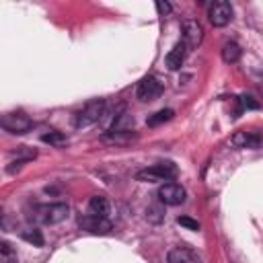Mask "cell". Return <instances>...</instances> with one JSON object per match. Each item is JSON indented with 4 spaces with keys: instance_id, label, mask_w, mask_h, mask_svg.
Masks as SVG:
<instances>
[{
    "instance_id": "obj_1",
    "label": "cell",
    "mask_w": 263,
    "mask_h": 263,
    "mask_svg": "<svg viewBox=\"0 0 263 263\" xmlns=\"http://www.w3.org/2000/svg\"><path fill=\"white\" fill-rule=\"evenodd\" d=\"M179 175V168L173 164V162H158V164H152V166H146L142 171L136 173V181H142V183H158V181H173L177 179Z\"/></svg>"
},
{
    "instance_id": "obj_2",
    "label": "cell",
    "mask_w": 263,
    "mask_h": 263,
    "mask_svg": "<svg viewBox=\"0 0 263 263\" xmlns=\"http://www.w3.org/2000/svg\"><path fill=\"white\" fill-rule=\"evenodd\" d=\"M68 216H70L68 203L58 201V203L37 205V208H35V216H31V218H35V220H39V222H43V224H60V222H64Z\"/></svg>"
},
{
    "instance_id": "obj_3",
    "label": "cell",
    "mask_w": 263,
    "mask_h": 263,
    "mask_svg": "<svg viewBox=\"0 0 263 263\" xmlns=\"http://www.w3.org/2000/svg\"><path fill=\"white\" fill-rule=\"evenodd\" d=\"M105 115V101L103 99H95L90 103H86L74 117V125L76 127H88L92 123H97L101 117Z\"/></svg>"
},
{
    "instance_id": "obj_4",
    "label": "cell",
    "mask_w": 263,
    "mask_h": 263,
    "mask_svg": "<svg viewBox=\"0 0 263 263\" xmlns=\"http://www.w3.org/2000/svg\"><path fill=\"white\" fill-rule=\"evenodd\" d=\"M2 127L8 134H27L33 127V121L23 111H10L2 115Z\"/></svg>"
},
{
    "instance_id": "obj_5",
    "label": "cell",
    "mask_w": 263,
    "mask_h": 263,
    "mask_svg": "<svg viewBox=\"0 0 263 263\" xmlns=\"http://www.w3.org/2000/svg\"><path fill=\"white\" fill-rule=\"evenodd\" d=\"M208 18L214 27H226L232 21V4L226 2V0H218V2L210 4Z\"/></svg>"
},
{
    "instance_id": "obj_6",
    "label": "cell",
    "mask_w": 263,
    "mask_h": 263,
    "mask_svg": "<svg viewBox=\"0 0 263 263\" xmlns=\"http://www.w3.org/2000/svg\"><path fill=\"white\" fill-rule=\"evenodd\" d=\"M78 226H80L84 232H90V234H109V232L113 230V224H111L107 218H103V216H95V214L80 216Z\"/></svg>"
},
{
    "instance_id": "obj_7",
    "label": "cell",
    "mask_w": 263,
    "mask_h": 263,
    "mask_svg": "<svg viewBox=\"0 0 263 263\" xmlns=\"http://www.w3.org/2000/svg\"><path fill=\"white\" fill-rule=\"evenodd\" d=\"M136 95H138L140 101L150 103V101H154V99H158L162 95V82L156 76H146V78L140 80Z\"/></svg>"
},
{
    "instance_id": "obj_8",
    "label": "cell",
    "mask_w": 263,
    "mask_h": 263,
    "mask_svg": "<svg viewBox=\"0 0 263 263\" xmlns=\"http://www.w3.org/2000/svg\"><path fill=\"white\" fill-rule=\"evenodd\" d=\"M185 197H187V191H185L179 183H173V181L164 183V185L158 189V199H160V203H164V205H179V203L185 201Z\"/></svg>"
},
{
    "instance_id": "obj_9",
    "label": "cell",
    "mask_w": 263,
    "mask_h": 263,
    "mask_svg": "<svg viewBox=\"0 0 263 263\" xmlns=\"http://www.w3.org/2000/svg\"><path fill=\"white\" fill-rule=\"evenodd\" d=\"M181 31H183V43L187 47H197L203 39V27L195 21V18H187L183 21L181 25Z\"/></svg>"
},
{
    "instance_id": "obj_10",
    "label": "cell",
    "mask_w": 263,
    "mask_h": 263,
    "mask_svg": "<svg viewBox=\"0 0 263 263\" xmlns=\"http://www.w3.org/2000/svg\"><path fill=\"white\" fill-rule=\"evenodd\" d=\"M166 263H201V259L193 249H189L185 245H179V247H173L168 251Z\"/></svg>"
},
{
    "instance_id": "obj_11",
    "label": "cell",
    "mask_w": 263,
    "mask_h": 263,
    "mask_svg": "<svg viewBox=\"0 0 263 263\" xmlns=\"http://www.w3.org/2000/svg\"><path fill=\"white\" fill-rule=\"evenodd\" d=\"M134 117L129 115V113H125V111H121V113H115V117H113V121H111V125H109V136H117V134H132V129H134Z\"/></svg>"
},
{
    "instance_id": "obj_12",
    "label": "cell",
    "mask_w": 263,
    "mask_h": 263,
    "mask_svg": "<svg viewBox=\"0 0 263 263\" xmlns=\"http://www.w3.org/2000/svg\"><path fill=\"white\" fill-rule=\"evenodd\" d=\"M185 55H187V45L183 43V41H177L175 45H173V49L166 53V58H164V64H166V68L168 70H179L181 66H183V62H185Z\"/></svg>"
},
{
    "instance_id": "obj_13",
    "label": "cell",
    "mask_w": 263,
    "mask_h": 263,
    "mask_svg": "<svg viewBox=\"0 0 263 263\" xmlns=\"http://www.w3.org/2000/svg\"><path fill=\"white\" fill-rule=\"evenodd\" d=\"M232 144L236 148H259L261 146V136L255 132H236L232 136Z\"/></svg>"
},
{
    "instance_id": "obj_14",
    "label": "cell",
    "mask_w": 263,
    "mask_h": 263,
    "mask_svg": "<svg viewBox=\"0 0 263 263\" xmlns=\"http://www.w3.org/2000/svg\"><path fill=\"white\" fill-rule=\"evenodd\" d=\"M88 210H90V214H95V216L107 218V214H109V199H107L105 195H92L90 201H88Z\"/></svg>"
},
{
    "instance_id": "obj_15",
    "label": "cell",
    "mask_w": 263,
    "mask_h": 263,
    "mask_svg": "<svg viewBox=\"0 0 263 263\" xmlns=\"http://www.w3.org/2000/svg\"><path fill=\"white\" fill-rule=\"evenodd\" d=\"M240 53H242V49H240V45L234 43V41H226L224 47H222V60H224L226 64H236V62L240 60Z\"/></svg>"
},
{
    "instance_id": "obj_16",
    "label": "cell",
    "mask_w": 263,
    "mask_h": 263,
    "mask_svg": "<svg viewBox=\"0 0 263 263\" xmlns=\"http://www.w3.org/2000/svg\"><path fill=\"white\" fill-rule=\"evenodd\" d=\"M0 259L2 263H16V251L10 247L8 240H0Z\"/></svg>"
},
{
    "instance_id": "obj_17",
    "label": "cell",
    "mask_w": 263,
    "mask_h": 263,
    "mask_svg": "<svg viewBox=\"0 0 263 263\" xmlns=\"http://www.w3.org/2000/svg\"><path fill=\"white\" fill-rule=\"evenodd\" d=\"M173 115H175V111H173V109H160V111H156L154 115H150V117H148V125H160V123H164V121L173 119Z\"/></svg>"
},
{
    "instance_id": "obj_18",
    "label": "cell",
    "mask_w": 263,
    "mask_h": 263,
    "mask_svg": "<svg viewBox=\"0 0 263 263\" xmlns=\"http://www.w3.org/2000/svg\"><path fill=\"white\" fill-rule=\"evenodd\" d=\"M21 236H23L27 242L35 245V247H43V234H41L39 228H27V230H23Z\"/></svg>"
},
{
    "instance_id": "obj_19",
    "label": "cell",
    "mask_w": 263,
    "mask_h": 263,
    "mask_svg": "<svg viewBox=\"0 0 263 263\" xmlns=\"http://www.w3.org/2000/svg\"><path fill=\"white\" fill-rule=\"evenodd\" d=\"M41 140H43L45 144H51V146H62V144H66V136H64V134H60V132L43 134V136H41Z\"/></svg>"
},
{
    "instance_id": "obj_20",
    "label": "cell",
    "mask_w": 263,
    "mask_h": 263,
    "mask_svg": "<svg viewBox=\"0 0 263 263\" xmlns=\"http://www.w3.org/2000/svg\"><path fill=\"white\" fill-rule=\"evenodd\" d=\"M146 218H148L150 222H154V224L162 222V218H164V210H162V205H148V210H146Z\"/></svg>"
},
{
    "instance_id": "obj_21",
    "label": "cell",
    "mask_w": 263,
    "mask_h": 263,
    "mask_svg": "<svg viewBox=\"0 0 263 263\" xmlns=\"http://www.w3.org/2000/svg\"><path fill=\"white\" fill-rule=\"evenodd\" d=\"M177 224H181V226H185L189 230H199V222L193 220V218H189V216H179L177 218Z\"/></svg>"
},
{
    "instance_id": "obj_22",
    "label": "cell",
    "mask_w": 263,
    "mask_h": 263,
    "mask_svg": "<svg viewBox=\"0 0 263 263\" xmlns=\"http://www.w3.org/2000/svg\"><path fill=\"white\" fill-rule=\"evenodd\" d=\"M240 105H242V109H259V103L253 101V97H249V95L240 97Z\"/></svg>"
},
{
    "instance_id": "obj_23",
    "label": "cell",
    "mask_w": 263,
    "mask_h": 263,
    "mask_svg": "<svg viewBox=\"0 0 263 263\" xmlns=\"http://www.w3.org/2000/svg\"><path fill=\"white\" fill-rule=\"evenodd\" d=\"M156 10H158L160 16H164V14L171 12V4L168 2H156Z\"/></svg>"
}]
</instances>
